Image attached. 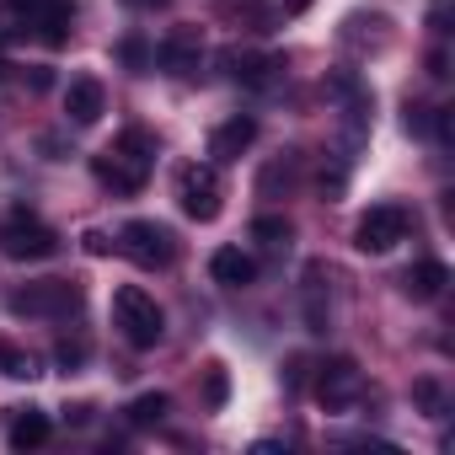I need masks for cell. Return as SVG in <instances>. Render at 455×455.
Returning <instances> with one entry per match:
<instances>
[{
    "instance_id": "obj_1",
    "label": "cell",
    "mask_w": 455,
    "mask_h": 455,
    "mask_svg": "<svg viewBox=\"0 0 455 455\" xmlns=\"http://www.w3.org/2000/svg\"><path fill=\"white\" fill-rule=\"evenodd\" d=\"M150 166H156V145H150V134H140V129L118 134L102 156H92L97 182L113 188V193H140L145 177H150Z\"/></svg>"
},
{
    "instance_id": "obj_2",
    "label": "cell",
    "mask_w": 455,
    "mask_h": 455,
    "mask_svg": "<svg viewBox=\"0 0 455 455\" xmlns=\"http://www.w3.org/2000/svg\"><path fill=\"white\" fill-rule=\"evenodd\" d=\"M113 327L124 332L129 348H156L161 332H166V316H161V306H156L150 290L124 284V290H113Z\"/></svg>"
},
{
    "instance_id": "obj_3",
    "label": "cell",
    "mask_w": 455,
    "mask_h": 455,
    "mask_svg": "<svg viewBox=\"0 0 455 455\" xmlns=\"http://www.w3.org/2000/svg\"><path fill=\"white\" fill-rule=\"evenodd\" d=\"M0 252H6L12 263H44V258L60 252V231L22 209V214H12L6 225H0Z\"/></svg>"
},
{
    "instance_id": "obj_4",
    "label": "cell",
    "mask_w": 455,
    "mask_h": 455,
    "mask_svg": "<svg viewBox=\"0 0 455 455\" xmlns=\"http://www.w3.org/2000/svg\"><path fill=\"white\" fill-rule=\"evenodd\" d=\"M118 252L134 263V268H172L177 263V236L156 220H129L118 231Z\"/></svg>"
},
{
    "instance_id": "obj_5",
    "label": "cell",
    "mask_w": 455,
    "mask_h": 455,
    "mask_svg": "<svg viewBox=\"0 0 455 455\" xmlns=\"http://www.w3.org/2000/svg\"><path fill=\"white\" fill-rule=\"evenodd\" d=\"M6 311L12 316H70V311H81V284H70V279H38L28 290H12Z\"/></svg>"
},
{
    "instance_id": "obj_6",
    "label": "cell",
    "mask_w": 455,
    "mask_h": 455,
    "mask_svg": "<svg viewBox=\"0 0 455 455\" xmlns=\"http://www.w3.org/2000/svg\"><path fill=\"white\" fill-rule=\"evenodd\" d=\"M177 204H182V214L198 220V225L220 220V209H225L220 172H214V166H182V172H177Z\"/></svg>"
},
{
    "instance_id": "obj_7",
    "label": "cell",
    "mask_w": 455,
    "mask_h": 455,
    "mask_svg": "<svg viewBox=\"0 0 455 455\" xmlns=\"http://www.w3.org/2000/svg\"><path fill=\"white\" fill-rule=\"evenodd\" d=\"M396 242H407V209L402 204H375L354 225V247L359 252H391Z\"/></svg>"
},
{
    "instance_id": "obj_8",
    "label": "cell",
    "mask_w": 455,
    "mask_h": 455,
    "mask_svg": "<svg viewBox=\"0 0 455 455\" xmlns=\"http://www.w3.org/2000/svg\"><path fill=\"white\" fill-rule=\"evenodd\" d=\"M359 396H364V375H359V364H354V359H327L322 375H316V402H322L327 412H348Z\"/></svg>"
},
{
    "instance_id": "obj_9",
    "label": "cell",
    "mask_w": 455,
    "mask_h": 455,
    "mask_svg": "<svg viewBox=\"0 0 455 455\" xmlns=\"http://www.w3.org/2000/svg\"><path fill=\"white\" fill-rule=\"evenodd\" d=\"M12 6L28 17V28L49 44V49H65L70 44V22H76V0H12Z\"/></svg>"
},
{
    "instance_id": "obj_10",
    "label": "cell",
    "mask_w": 455,
    "mask_h": 455,
    "mask_svg": "<svg viewBox=\"0 0 455 455\" xmlns=\"http://www.w3.org/2000/svg\"><path fill=\"white\" fill-rule=\"evenodd\" d=\"M102 108H108V92H102V81H97V76L70 81V92H65V118H70L76 129L97 124V118H102Z\"/></svg>"
},
{
    "instance_id": "obj_11",
    "label": "cell",
    "mask_w": 455,
    "mask_h": 455,
    "mask_svg": "<svg viewBox=\"0 0 455 455\" xmlns=\"http://www.w3.org/2000/svg\"><path fill=\"white\" fill-rule=\"evenodd\" d=\"M252 140H258V118H231V124H220L214 134H209V156L214 161H242L247 150H252Z\"/></svg>"
},
{
    "instance_id": "obj_12",
    "label": "cell",
    "mask_w": 455,
    "mask_h": 455,
    "mask_svg": "<svg viewBox=\"0 0 455 455\" xmlns=\"http://www.w3.org/2000/svg\"><path fill=\"white\" fill-rule=\"evenodd\" d=\"M209 274H214V284H225V290H247V284L258 279V263H252L242 247H220V252L209 258Z\"/></svg>"
},
{
    "instance_id": "obj_13",
    "label": "cell",
    "mask_w": 455,
    "mask_h": 455,
    "mask_svg": "<svg viewBox=\"0 0 455 455\" xmlns=\"http://www.w3.org/2000/svg\"><path fill=\"white\" fill-rule=\"evenodd\" d=\"M444 284H450V268L444 263H412L407 274H402V290H407V300H439L444 295Z\"/></svg>"
},
{
    "instance_id": "obj_14",
    "label": "cell",
    "mask_w": 455,
    "mask_h": 455,
    "mask_svg": "<svg viewBox=\"0 0 455 455\" xmlns=\"http://www.w3.org/2000/svg\"><path fill=\"white\" fill-rule=\"evenodd\" d=\"M156 60H161L172 76H193V70L204 65V49H198V38H193V33H172V38L156 49Z\"/></svg>"
},
{
    "instance_id": "obj_15",
    "label": "cell",
    "mask_w": 455,
    "mask_h": 455,
    "mask_svg": "<svg viewBox=\"0 0 455 455\" xmlns=\"http://www.w3.org/2000/svg\"><path fill=\"white\" fill-rule=\"evenodd\" d=\"M17 418H12V450H38L44 439H49V418L38 412V407H12Z\"/></svg>"
},
{
    "instance_id": "obj_16",
    "label": "cell",
    "mask_w": 455,
    "mask_h": 455,
    "mask_svg": "<svg viewBox=\"0 0 455 455\" xmlns=\"http://www.w3.org/2000/svg\"><path fill=\"white\" fill-rule=\"evenodd\" d=\"M225 65H231V76L247 81V86H263V81H274V70H284L279 54H225Z\"/></svg>"
},
{
    "instance_id": "obj_17",
    "label": "cell",
    "mask_w": 455,
    "mask_h": 455,
    "mask_svg": "<svg viewBox=\"0 0 455 455\" xmlns=\"http://www.w3.org/2000/svg\"><path fill=\"white\" fill-rule=\"evenodd\" d=\"M124 412H129V423H134V428H150V423H161V418H166V396H161V391H145V396H134Z\"/></svg>"
},
{
    "instance_id": "obj_18",
    "label": "cell",
    "mask_w": 455,
    "mask_h": 455,
    "mask_svg": "<svg viewBox=\"0 0 455 455\" xmlns=\"http://www.w3.org/2000/svg\"><path fill=\"white\" fill-rule=\"evenodd\" d=\"M0 375H12V380H33L38 375V359L17 343H0Z\"/></svg>"
},
{
    "instance_id": "obj_19",
    "label": "cell",
    "mask_w": 455,
    "mask_h": 455,
    "mask_svg": "<svg viewBox=\"0 0 455 455\" xmlns=\"http://www.w3.org/2000/svg\"><path fill=\"white\" fill-rule=\"evenodd\" d=\"M252 236H258L263 247H290L295 231H290V220H284V214H258V220H252Z\"/></svg>"
},
{
    "instance_id": "obj_20",
    "label": "cell",
    "mask_w": 455,
    "mask_h": 455,
    "mask_svg": "<svg viewBox=\"0 0 455 455\" xmlns=\"http://www.w3.org/2000/svg\"><path fill=\"white\" fill-rule=\"evenodd\" d=\"M225 391H231V380H225V364H209V380H204V402H209V407H225Z\"/></svg>"
},
{
    "instance_id": "obj_21",
    "label": "cell",
    "mask_w": 455,
    "mask_h": 455,
    "mask_svg": "<svg viewBox=\"0 0 455 455\" xmlns=\"http://www.w3.org/2000/svg\"><path fill=\"white\" fill-rule=\"evenodd\" d=\"M279 182H284V188H290V182H295V156H290V161H279V166H268V172H263V193H274V188H279Z\"/></svg>"
},
{
    "instance_id": "obj_22",
    "label": "cell",
    "mask_w": 455,
    "mask_h": 455,
    "mask_svg": "<svg viewBox=\"0 0 455 455\" xmlns=\"http://www.w3.org/2000/svg\"><path fill=\"white\" fill-rule=\"evenodd\" d=\"M81 247H86L92 258H108V252H113V236H108V231H86V236H81Z\"/></svg>"
},
{
    "instance_id": "obj_23",
    "label": "cell",
    "mask_w": 455,
    "mask_h": 455,
    "mask_svg": "<svg viewBox=\"0 0 455 455\" xmlns=\"http://www.w3.org/2000/svg\"><path fill=\"white\" fill-rule=\"evenodd\" d=\"M54 359H60L65 370H76V364L86 359V343H60V348H54Z\"/></svg>"
},
{
    "instance_id": "obj_24",
    "label": "cell",
    "mask_w": 455,
    "mask_h": 455,
    "mask_svg": "<svg viewBox=\"0 0 455 455\" xmlns=\"http://www.w3.org/2000/svg\"><path fill=\"white\" fill-rule=\"evenodd\" d=\"M418 402L428 407V418H439V386L434 380H418Z\"/></svg>"
},
{
    "instance_id": "obj_25",
    "label": "cell",
    "mask_w": 455,
    "mask_h": 455,
    "mask_svg": "<svg viewBox=\"0 0 455 455\" xmlns=\"http://www.w3.org/2000/svg\"><path fill=\"white\" fill-rule=\"evenodd\" d=\"M124 60H129V65H134V70H140V65H145V60H150V49H145V44H140V38H129V44H124Z\"/></svg>"
},
{
    "instance_id": "obj_26",
    "label": "cell",
    "mask_w": 455,
    "mask_h": 455,
    "mask_svg": "<svg viewBox=\"0 0 455 455\" xmlns=\"http://www.w3.org/2000/svg\"><path fill=\"white\" fill-rule=\"evenodd\" d=\"M124 6H134V12H156V6H166V0H124Z\"/></svg>"
},
{
    "instance_id": "obj_27",
    "label": "cell",
    "mask_w": 455,
    "mask_h": 455,
    "mask_svg": "<svg viewBox=\"0 0 455 455\" xmlns=\"http://www.w3.org/2000/svg\"><path fill=\"white\" fill-rule=\"evenodd\" d=\"M306 6H311V0H290V12H306Z\"/></svg>"
}]
</instances>
